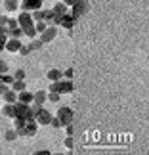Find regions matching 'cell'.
Here are the masks:
<instances>
[{"label":"cell","mask_w":149,"mask_h":155,"mask_svg":"<svg viewBox=\"0 0 149 155\" xmlns=\"http://www.w3.org/2000/svg\"><path fill=\"white\" fill-rule=\"evenodd\" d=\"M14 128L19 136H34L38 130V123L34 119H14Z\"/></svg>","instance_id":"6da1fadb"},{"label":"cell","mask_w":149,"mask_h":155,"mask_svg":"<svg viewBox=\"0 0 149 155\" xmlns=\"http://www.w3.org/2000/svg\"><path fill=\"white\" fill-rule=\"evenodd\" d=\"M17 23H19V27L23 29V33H25L29 38H34L38 35L37 29H34V19H33V15L29 14V12H23V14L17 17Z\"/></svg>","instance_id":"7a4b0ae2"},{"label":"cell","mask_w":149,"mask_h":155,"mask_svg":"<svg viewBox=\"0 0 149 155\" xmlns=\"http://www.w3.org/2000/svg\"><path fill=\"white\" fill-rule=\"evenodd\" d=\"M75 90V84L73 81H67V79H61L57 82H52L50 84V90L48 92H57V94H71Z\"/></svg>","instance_id":"3957f363"},{"label":"cell","mask_w":149,"mask_h":155,"mask_svg":"<svg viewBox=\"0 0 149 155\" xmlns=\"http://www.w3.org/2000/svg\"><path fill=\"white\" fill-rule=\"evenodd\" d=\"M57 119H59V123H61V128H65V127H69V124H73L75 113H73L71 107L63 105V107H59V109H57Z\"/></svg>","instance_id":"277c9868"},{"label":"cell","mask_w":149,"mask_h":155,"mask_svg":"<svg viewBox=\"0 0 149 155\" xmlns=\"http://www.w3.org/2000/svg\"><path fill=\"white\" fill-rule=\"evenodd\" d=\"M42 4H44V0H21V2H19V8L23 12L33 14V12H37V10H42Z\"/></svg>","instance_id":"5b68a950"},{"label":"cell","mask_w":149,"mask_h":155,"mask_svg":"<svg viewBox=\"0 0 149 155\" xmlns=\"http://www.w3.org/2000/svg\"><path fill=\"white\" fill-rule=\"evenodd\" d=\"M88 8H90V4H88V0H79L75 6H73V10H71V15L75 17V19H79L80 15H84Z\"/></svg>","instance_id":"8992f818"},{"label":"cell","mask_w":149,"mask_h":155,"mask_svg":"<svg viewBox=\"0 0 149 155\" xmlns=\"http://www.w3.org/2000/svg\"><path fill=\"white\" fill-rule=\"evenodd\" d=\"M56 35H57V27H56V25L46 27V31H44V33H40V42H42V44L52 42V40L56 38Z\"/></svg>","instance_id":"52a82bcc"},{"label":"cell","mask_w":149,"mask_h":155,"mask_svg":"<svg viewBox=\"0 0 149 155\" xmlns=\"http://www.w3.org/2000/svg\"><path fill=\"white\" fill-rule=\"evenodd\" d=\"M52 113L48 111V109H44V107H42V109H40L38 113H37V117H34V121H37L38 124H50L52 123Z\"/></svg>","instance_id":"ba28073f"},{"label":"cell","mask_w":149,"mask_h":155,"mask_svg":"<svg viewBox=\"0 0 149 155\" xmlns=\"http://www.w3.org/2000/svg\"><path fill=\"white\" fill-rule=\"evenodd\" d=\"M75 23H76V19L71 14H65L63 17H61V21H59V27H63V29H67V31H71V29L75 27Z\"/></svg>","instance_id":"9c48e42d"},{"label":"cell","mask_w":149,"mask_h":155,"mask_svg":"<svg viewBox=\"0 0 149 155\" xmlns=\"http://www.w3.org/2000/svg\"><path fill=\"white\" fill-rule=\"evenodd\" d=\"M52 12H53V19H56V17H63L65 14H69V12H67V6H65L63 2H57V4H53Z\"/></svg>","instance_id":"30bf717a"},{"label":"cell","mask_w":149,"mask_h":155,"mask_svg":"<svg viewBox=\"0 0 149 155\" xmlns=\"http://www.w3.org/2000/svg\"><path fill=\"white\" fill-rule=\"evenodd\" d=\"M33 100H34V94H31L29 90H23V92L17 94V102H21V104L31 105V104H33Z\"/></svg>","instance_id":"8fae6325"},{"label":"cell","mask_w":149,"mask_h":155,"mask_svg":"<svg viewBox=\"0 0 149 155\" xmlns=\"http://www.w3.org/2000/svg\"><path fill=\"white\" fill-rule=\"evenodd\" d=\"M21 42H19V38H8V42H6V50L11 52V54H15V52H19L21 48Z\"/></svg>","instance_id":"7c38bea8"},{"label":"cell","mask_w":149,"mask_h":155,"mask_svg":"<svg viewBox=\"0 0 149 155\" xmlns=\"http://www.w3.org/2000/svg\"><path fill=\"white\" fill-rule=\"evenodd\" d=\"M46 79H50L52 82H57V81L63 79V71H59V69H50L48 73H46Z\"/></svg>","instance_id":"4fadbf2b"},{"label":"cell","mask_w":149,"mask_h":155,"mask_svg":"<svg viewBox=\"0 0 149 155\" xmlns=\"http://www.w3.org/2000/svg\"><path fill=\"white\" fill-rule=\"evenodd\" d=\"M46 100H48V92L38 90V92H34V100H33V104H37V105H44Z\"/></svg>","instance_id":"5bb4252c"},{"label":"cell","mask_w":149,"mask_h":155,"mask_svg":"<svg viewBox=\"0 0 149 155\" xmlns=\"http://www.w3.org/2000/svg\"><path fill=\"white\" fill-rule=\"evenodd\" d=\"M2 98H4L6 104H15V102H17V92H14V90L10 88V90H6V92L2 94Z\"/></svg>","instance_id":"9a60e30c"},{"label":"cell","mask_w":149,"mask_h":155,"mask_svg":"<svg viewBox=\"0 0 149 155\" xmlns=\"http://www.w3.org/2000/svg\"><path fill=\"white\" fill-rule=\"evenodd\" d=\"M2 115H4V117H10V119H14V117H15L14 104H4V105H2Z\"/></svg>","instance_id":"2e32d148"},{"label":"cell","mask_w":149,"mask_h":155,"mask_svg":"<svg viewBox=\"0 0 149 155\" xmlns=\"http://www.w3.org/2000/svg\"><path fill=\"white\" fill-rule=\"evenodd\" d=\"M19 8V0H4V12H15Z\"/></svg>","instance_id":"e0dca14e"},{"label":"cell","mask_w":149,"mask_h":155,"mask_svg":"<svg viewBox=\"0 0 149 155\" xmlns=\"http://www.w3.org/2000/svg\"><path fill=\"white\" fill-rule=\"evenodd\" d=\"M11 90L17 92V94L23 92V90H27V88H25V81H14V82H11Z\"/></svg>","instance_id":"ac0fdd59"},{"label":"cell","mask_w":149,"mask_h":155,"mask_svg":"<svg viewBox=\"0 0 149 155\" xmlns=\"http://www.w3.org/2000/svg\"><path fill=\"white\" fill-rule=\"evenodd\" d=\"M23 29L21 27H17V29H11V31H8V38H21L23 37Z\"/></svg>","instance_id":"d6986e66"},{"label":"cell","mask_w":149,"mask_h":155,"mask_svg":"<svg viewBox=\"0 0 149 155\" xmlns=\"http://www.w3.org/2000/svg\"><path fill=\"white\" fill-rule=\"evenodd\" d=\"M17 136H19V134H17V130H15V128H10V130H6L4 138L8 140V142H14V140L17 138Z\"/></svg>","instance_id":"ffe728a7"},{"label":"cell","mask_w":149,"mask_h":155,"mask_svg":"<svg viewBox=\"0 0 149 155\" xmlns=\"http://www.w3.org/2000/svg\"><path fill=\"white\" fill-rule=\"evenodd\" d=\"M0 82H2V84H11V82H14V77L4 73V75H0Z\"/></svg>","instance_id":"44dd1931"},{"label":"cell","mask_w":149,"mask_h":155,"mask_svg":"<svg viewBox=\"0 0 149 155\" xmlns=\"http://www.w3.org/2000/svg\"><path fill=\"white\" fill-rule=\"evenodd\" d=\"M33 19L34 21H44V10H37V12H33Z\"/></svg>","instance_id":"7402d4cb"},{"label":"cell","mask_w":149,"mask_h":155,"mask_svg":"<svg viewBox=\"0 0 149 155\" xmlns=\"http://www.w3.org/2000/svg\"><path fill=\"white\" fill-rule=\"evenodd\" d=\"M46 27H48V25H46V21H37V23H34V29H37V33L40 35V33H44L46 31Z\"/></svg>","instance_id":"603a6c76"},{"label":"cell","mask_w":149,"mask_h":155,"mask_svg":"<svg viewBox=\"0 0 149 155\" xmlns=\"http://www.w3.org/2000/svg\"><path fill=\"white\" fill-rule=\"evenodd\" d=\"M59 96H61V94H57V92H48V102L57 104L59 102Z\"/></svg>","instance_id":"cb8c5ba5"},{"label":"cell","mask_w":149,"mask_h":155,"mask_svg":"<svg viewBox=\"0 0 149 155\" xmlns=\"http://www.w3.org/2000/svg\"><path fill=\"white\" fill-rule=\"evenodd\" d=\"M14 81H25V71L23 69H17L14 73Z\"/></svg>","instance_id":"d4e9b609"},{"label":"cell","mask_w":149,"mask_h":155,"mask_svg":"<svg viewBox=\"0 0 149 155\" xmlns=\"http://www.w3.org/2000/svg\"><path fill=\"white\" fill-rule=\"evenodd\" d=\"M29 46H31V50H40L44 44L40 42V38H38V40H33V42H29Z\"/></svg>","instance_id":"484cf974"},{"label":"cell","mask_w":149,"mask_h":155,"mask_svg":"<svg viewBox=\"0 0 149 155\" xmlns=\"http://www.w3.org/2000/svg\"><path fill=\"white\" fill-rule=\"evenodd\" d=\"M33 50H31V46H21V48H19V52H17V54H21V56H29V54H31Z\"/></svg>","instance_id":"4316f807"},{"label":"cell","mask_w":149,"mask_h":155,"mask_svg":"<svg viewBox=\"0 0 149 155\" xmlns=\"http://www.w3.org/2000/svg\"><path fill=\"white\" fill-rule=\"evenodd\" d=\"M6 42H8V35H0V52L6 50Z\"/></svg>","instance_id":"83f0119b"},{"label":"cell","mask_w":149,"mask_h":155,"mask_svg":"<svg viewBox=\"0 0 149 155\" xmlns=\"http://www.w3.org/2000/svg\"><path fill=\"white\" fill-rule=\"evenodd\" d=\"M63 77H65V79H67V81H71V79H73V77H75V71L71 69V67H69V69H65V71H63Z\"/></svg>","instance_id":"f1b7e54d"},{"label":"cell","mask_w":149,"mask_h":155,"mask_svg":"<svg viewBox=\"0 0 149 155\" xmlns=\"http://www.w3.org/2000/svg\"><path fill=\"white\" fill-rule=\"evenodd\" d=\"M19 27V23H17V19H14V17H10V23H8V31H11V29H17Z\"/></svg>","instance_id":"f546056e"},{"label":"cell","mask_w":149,"mask_h":155,"mask_svg":"<svg viewBox=\"0 0 149 155\" xmlns=\"http://www.w3.org/2000/svg\"><path fill=\"white\" fill-rule=\"evenodd\" d=\"M4 73H8V63L4 59H0V75H4Z\"/></svg>","instance_id":"4dcf8cb0"},{"label":"cell","mask_w":149,"mask_h":155,"mask_svg":"<svg viewBox=\"0 0 149 155\" xmlns=\"http://www.w3.org/2000/svg\"><path fill=\"white\" fill-rule=\"evenodd\" d=\"M50 124H52V127H53V128H61V123H59V119H57V117H53Z\"/></svg>","instance_id":"1f68e13d"},{"label":"cell","mask_w":149,"mask_h":155,"mask_svg":"<svg viewBox=\"0 0 149 155\" xmlns=\"http://www.w3.org/2000/svg\"><path fill=\"white\" fill-rule=\"evenodd\" d=\"M65 146H67L69 150H73V136H67V138H65Z\"/></svg>","instance_id":"d6a6232c"},{"label":"cell","mask_w":149,"mask_h":155,"mask_svg":"<svg viewBox=\"0 0 149 155\" xmlns=\"http://www.w3.org/2000/svg\"><path fill=\"white\" fill-rule=\"evenodd\" d=\"M8 23H10V17H6V15H0V25L8 27Z\"/></svg>","instance_id":"836d02e7"},{"label":"cell","mask_w":149,"mask_h":155,"mask_svg":"<svg viewBox=\"0 0 149 155\" xmlns=\"http://www.w3.org/2000/svg\"><path fill=\"white\" fill-rule=\"evenodd\" d=\"M61 2H63L65 6H67V8H69V6H71V8H73V6H75L76 2H79V0H61Z\"/></svg>","instance_id":"e575fe53"},{"label":"cell","mask_w":149,"mask_h":155,"mask_svg":"<svg viewBox=\"0 0 149 155\" xmlns=\"http://www.w3.org/2000/svg\"><path fill=\"white\" fill-rule=\"evenodd\" d=\"M6 90H10V88H8V84H2V82H0V96H2V94H4Z\"/></svg>","instance_id":"d590c367"},{"label":"cell","mask_w":149,"mask_h":155,"mask_svg":"<svg viewBox=\"0 0 149 155\" xmlns=\"http://www.w3.org/2000/svg\"><path fill=\"white\" fill-rule=\"evenodd\" d=\"M65 128H67V136H73V132H75L73 124H69V127H65Z\"/></svg>","instance_id":"8d00e7d4"},{"label":"cell","mask_w":149,"mask_h":155,"mask_svg":"<svg viewBox=\"0 0 149 155\" xmlns=\"http://www.w3.org/2000/svg\"><path fill=\"white\" fill-rule=\"evenodd\" d=\"M0 35H8V27H4V25H0Z\"/></svg>","instance_id":"74e56055"},{"label":"cell","mask_w":149,"mask_h":155,"mask_svg":"<svg viewBox=\"0 0 149 155\" xmlns=\"http://www.w3.org/2000/svg\"><path fill=\"white\" fill-rule=\"evenodd\" d=\"M34 155H50V151H48V150H44V151H37Z\"/></svg>","instance_id":"f35d334b"},{"label":"cell","mask_w":149,"mask_h":155,"mask_svg":"<svg viewBox=\"0 0 149 155\" xmlns=\"http://www.w3.org/2000/svg\"><path fill=\"white\" fill-rule=\"evenodd\" d=\"M0 15H2V14H0Z\"/></svg>","instance_id":"ab89813d"}]
</instances>
